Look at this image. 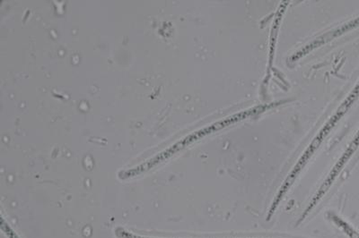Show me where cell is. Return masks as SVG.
<instances>
[{"label": "cell", "instance_id": "1", "mask_svg": "<svg viewBox=\"0 0 359 238\" xmlns=\"http://www.w3.org/2000/svg\"><path fill=\"white\" fill-rule=\"evenodd\" d=\"M333 222L338 226L341 227L343 231L351 238H359V234L355 232V230H353L347 222L341 220V218L335 217L333 218Z\"/></svg>", "mask_w": 359, "mask_h": 238}]
</instances>
